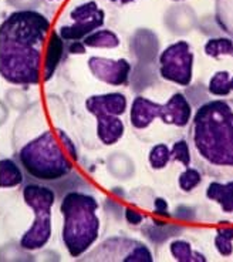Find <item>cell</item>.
Instances as JSON below:
<instances>
[{
  "label": "cell",
  "mask_w": 233,
  "mask_h": 262,
  "mask_svg": "<svg viewBox=\"0 0 233 262\" xmlns=\"http://www.w3.org/2000/svg\"><path fill=\"white\" fill-rule=\"evenodd\" d=\"M70 19L73 21L72 25H64L57 30L64 41L83 40L90 33L103 27L105 23V12L98 6L96 0H88L73 7Z\"/></svg>",
  "instance_id": "cell-9"
},
{
  "label": "cell",
  "mask_w": 233,
  "mask_h": 262,
  "mask_svg": "<svg viewBox=\"0 0 233 262\" xmlns=\"http://www.w3.org/2000/svg\"><path fill=\"white\" fill-rule=\"evenodd\" d=\"M111 3H115V5H120V6H127V5H131V3H135L136 0H110Z\"/></svg>",
  "instance_id": "cell-45"
},
{
  "label": "cell",
  "mask_w": 233,
  "mask_h": 262,
  "mask_svg": "<svg viewBox=\"0 0 233 262\" xmlns=\"http://www.w3.org/2000/svg\"><path fill=\"white\" fill-rule=\"evenodd\" d=\"M83 262H154L147 244L124 235H111L77 258Z\"/></svg>",
  "instance_id": "cell-7"
},
{
  "label": "cell",
  "mask_w": 233,
  "mask_h": 262,
  "mask_svg": "<svg viewBox=\"0 0 233 262\" xmlns=\"http://www.w3.org/2000/svg\"><path fill=\"white\" fill-rule=\"evenodd\" d=\"M172 2H185V0H172Z\"/></svg>",
  "instance_id": "cell-46"
},
{
  "label": "cell",
  "mask_w": 233,
  "mask_h": 262,
  "mask_svg": "<svg viewBox=\"0 0 233 262\" xmlns=\"http://www.w3.org/2000/svg\"><path fill=\"white\" fill-rule=\"evenodd\" d=\"M171 161L182 164L183 167H189L192 163V151H191V145L185 140L181 138L178 141H175L172 147H171Z\"/></svg>",
  "instance_id": "cell-34"
},
{
  "label": "cell",
  "mask_w": 233,
  "mask_h": 262,
  "mask_svg": "<svg viewBox=\"0 0 233 262\" xmlns=\"http://www.w3.org/2000/svg\"><path fill=\"white\" fill-rule=\"evenodd\" d=\"M192 116L194 108L189 98L183 93H174L164 104H161L158 118L165 125L185 128L191 123Z\"/></svg>",
  "instance_id": "cell-12"
},
{
  "label": "cell",
  "mask_w": 233,
  "mask_h": 262,
  "mask_svg": "<svg viewBox=\"0 0 233 262\" xmlns=\"http://www.w3.org/2000/svg\"><path fill=\"white\" fill-rule=\"evenodd\" d=\"M189 145L202 174L233 178V100L215 98L198 107L191 120Z\"/></svg>",
  "instance_id": "cell-1"
},
{
  "label": "cell",
  "mask_w": 233,
  "mask_h": 262,
  "mask_svg": "<svg viewBox=\"0 0 233 262\" xmlns=\"http://www.w3.org/2000/svg\"><path fill=\"white\" fill-rule=\"evenodd\" d=\"M23 201L33 211L34 220L30 227L20 236V245L30 252L44 248L50 243L53 234L52 210L57 196L44 184L29 183L21 190Z\"/></svg>",
  "instance_id": "cell-4"
},
{
  "label": "cell",
  "mask_w": 233,
  "mask_h": 262,
  "mask_svg": "<svg viewBox=\"0 0 233 262\" xmlns=\"http://www.w3.org/2000/svg\"><path fill=\"white\" fill-rule=\"evenodd\" d=\"M128 100L124 93L112 92L104 94H92L85 98V110L91 116H118L121 117L127 113Z\"/></svg>",
  "instance_id": "cell-14"
},
{
  "label": "cell",
  "mask_w": 233,
  "mask_h": 262,
  "mask_svg": "<svg viewBox=\"0 0 233 262\" xmlns=\"http://www.w3.org/2000/svg\"><path fill=\"white\" fill-rule=\"evenodd\" d=\"M34 258L36 261L40 262H60L61 261V255L60 252H57L56 249H39L37 254H34Z\"/></svg>",
  "instance_id": "cell-40"
},
{
  "label": "cell",
  "mask_w": 233,
  "mask_h": 262,
  "mask_svg": "<svg viewBox=\"0 0 233 262\" xmlns=\"http://www.w3.org/2000/svg\"><path fill=\"white\" fill-rule=\"evenodd\" d=\"M47 107H49V113L52 116L53 121L56 123L57 127L60 124H64L67 121V108H65L64 103L58 94H47Z\"/></svg>",
  "instance_id": "cell-33"
},
{
  "label": "cell",
  "mask_w": 233,
  "mask_h": 262,
  "mask_svg": "<svg viewBox=\"0 0 233 262\" xmlns=\"http://www.w3.org/2000/svg\"><path fill=\"white\" fill-rule=\"evenodd\" d=\"M195 52L187 40L171 43L158 54V76L179 87H189L194 80Z\"/></svg>",
  "instance_id": "cell-8"
},
{
  "label": "cell",
  "mask_w": 233,
  "mask_h": 262,
  "mask_svg": "<svg viewBox=\"0 0 233 262\" xmlns=\"http://www.w3.org/2000/svg\"><path fill=\"white\" fill-rule=\"evenodd\" d=\"M41 49L0 40V77L12 85H37L41 81Z\"/></svg>",
  "instance_id": "cell-5"
},
{
  "label": "cell",
  "mask_w": 233,
  "mask_h": 262,
  "mask_svg": "<svg viewBox=\"0 0 233 262\" xmlns=\"http://www.w3.org/2000/svg\"><path fill=\"white\" fill-rule=\"evenodd\" d=\"M50 2H58V0H50Z\"/></svg>",
  "instance_id": "cell-47"
},
{
  "label": "cell",
  "mask_w": 233,
  "mask_h": 262,
  "mask_svg": "<svg viewBox=\"0 0 233 262\" xmlns=\"http://www.w3.org/2000/svg\"><path fill=\"white\" fill-rule=\"evenodd\" d=\"M25 181L20 164L13 158H0V190L16 188Z\"/></svg>",
  "instance_id": "cell-24"
},
{
  "label": "cell",
  "mask_w": 233,
  "mask_h": 262,
  "mask_svg": "<svg viewBox=\"0 0 233 262\" xmlns=\"http://www.w3.org/2000/svg\"><path fill=\"white\" fill-rule=\"evenodd\" d=\"M111 195L116 198V200H125L127 198V191L124 190L123 187H120V185H115V187H111L110 188Z\"/></svg>",
  "instance_id": "cell-44"
},
{
  "label": "cell",
  "mask_w": 233,
  "mask_h": 262,
  "mask_svg": "<svg viewBox=\"0 0 233 262\" xmlns=\"http://www.w3.org/2000/svg\"><path fill=\"white\" fill-rule=\"evenodd\" d=\"M65 41L61 37L58 32L50 33L49 43H47V50H45V57L43 61V70H41V77L44 81L53 79V76L57 72L58 66L63 60V56L65 53Z\"/></svg>",
  "instance_id": "cell-18"
},
{
  "label": "cell",
  "mask_w": 233,
  "mask_h": 262,
  "mask_svg": "<svg viewBox=\"0 0 233 262\" xmlns=\"http://www.w3.org/2000/svg\"><path fill=\"white\" fill-rule=\"evenodd\" d=\"M100 203L87 191H72L61 198V241L73 258H80L94 247L100 236Z\"/></svg>",
  "instance_id": "cell-2"
},
{
  "label": "cell",
  "mask_w": 233,
  "mask_h": 262,
  "mask_svg": "<svg viewBox=\"0 0 233 262\" xmlns=\"http://www.w3.org/2000/svg\"><path fill=\"white\" fill-rule=\"evenodd\" d=\"M83 43L87 49H116L121 45V39L115 32H112L110 29H103L100 27L97 30L90 33L88 36H85L83 39Z\"/></svg>",
  "instance_id": "cell-25"
},
{
  "label": "cell",
  "mask_w": 233,
  "mask_h": 262,
  "mask_svg": "<svg viewBox=\"0 0 233 262\" xmlns=\"http://www.w3.org/2000/svg\"><path fill=\"white\" fill-rule=\"evenodd\" d=\"M215 23L233 39V0H215Z\"/></svg>",
  "instance_id": "cell-27"
},
{
  "label": "cell",
  "mask_w": 233,
  "mask_h": 262,
  "mask_svg": "<svg viewBox=\"0 0 233 262\" xmlns=\"http://www.w3.org/2000/svg\"><path fill=\"white\" fill-rule=\"evenodd\" d=\"M171 163V148L165 143H158L151 147L148 152V164L151 170H165Z\"/></svg>",
  "instance_id": "cell-29"
},
{
  "label": "cell",
  "mask_w": 233,
  "mask_h": 262,
  "mask_svg": "<svg viewBox=\"0 0 233 262\" xmlns=\"http://www.w3.org/2000/svg\"><path fill=\"white\" fill-rule=\"evenodd\" d=\"M34 254L25 249L20 243L9 241L0 245V262H34Z\"/></svg>",
  "instance_id": "cell-28"
},
{
  "label": "cell",
  "mask_w": 233,
  "mask_h": 262,
  "mask_svg": "<svg viewBox=\"0 0 233 262\" xmlns=\"http://www.w3.org/2000/svg\"><path fill=\"white\" fill-rule=\"evenodd\" d=\"M124 220L127 221V224H130L132 227H139L145 221V215H144L143 212L135 210V208L125 207V210H124Z\"/></svg>",
  "instance_id": "cell-39"
},
{
  "label": "cell",
  "mask_w": 233,
  "mask_h": 262,
  "mask_svg": "<svg viewBox=\"0 0 233 262\" xmlns=\"http://www.w3.org/2000/svg\"><path fill=\"white\" fill-rule=\"evenodd\" d=\"M176 5L171 6L165 13V25L171 32L182 33L188 29L194 19V12L183 2H175Z\"/></svg>",
  "instance_id": "cell-22"
},
{
  "label": "cell",
  "mask_w": 233,
  "mask_h": 262,
  "mask_svg": "<svg viewBox=\"0 0 233 262\" xmlns=\"http://www.w3.org/2000/svg\"><path fill=\"white\" fill-rule=\"evenodd\" d=\"M149 196H154V192L151 191V188H134L130 194H127V198L132 201L136 205H148L147 201H149ZM152 203V201H149Z\"/></svg>",
  "instance_id": "cell-37"
},
{
  "label": "cell",
  "mask_w": 233,
  "mask_h": 262,
  "mask_svg": "<svg viewBox=\"0 0 233 262\" xmlns=\"http://www.w3.org/2000/svg\"><path fill=\"white\" fill-rule=\"evenodd\" d=\"M181 229L162 220L151 218L147 224H141V232L144 236L154 244L165 243L171 236H176Z\"/></svg>",
  "instance_id": "cell-23"
},
{
  "label": "cell",
  "mask_w": 233,
  "mask_h": 262,
  "mask_svg": "<svg viewBox=\"0 0 233 262\" xmlns=\"http://www.w3.org/2000/svg\"><path fill=\"white\" fill-rule=\"evenodd\" d=\"M105 170L118 181H130L135 176V163L124 151H112L105 158Z\"/></svg>",
  "instance_id": "cell-20"
},
{
  "label": "cell",
  "mask_w": 233,
  "mask_h": 262,
  "mask_svg": "<svg viewBox=\"0 0 233 262\" xmlns=\"http://www.w3.org/2000/svg\"><path fill=\"white\" fill-rule=\"evenodd\" d=\"M152 207H154V212H155L156 215H161V216H171L169 214V205L168 201L165 200V198H162V196H154V200H152Z\"/></svg>",
  "instance_id": "cell-42"
},
{
  "label": "cell",
  "mask_w": 233,
  "mask_h": 262,
  "mask_svg": "<svg viewBox=\"0 0 233 262\" xmlns=\"http://www.w3.org/2000/svg\"><path fill=\"white\" fill-rule=\"evenodd\" d=\"M124 207L123 204L120 203L116 198H111V196H104L103 200V211L105 212V215L110 216L112 221L120 223L124 218Z\"/></svg>",
  "instance_id": "cell-35"
},
{
  "label": "cell",
  "mask_w": 233,
  "mask_h": 262,
  "mask_svg": "<svg viewBox=\"0 0 233 262\" xmlns=\"http://www.w3.org/2000/svg\"><path fill=\"white\" fill-rule=\"evenodd\" d=\"M47 128L44 112L40 101H32L27 108L20 112L12 128V148L17 151L29 140Z\"/></svg>",
  "instance_id": "cell-11"
},
{
  "label": "cell",
  "mask_w": 233,
  "mask_h": 262,
  "mask_svg": "<svg viewBox=\"0 0 233 262\" xmlns=\"http://www.w3.org/2000/svg\"><path fill=\"white\" fill-rule=\"evenodd\" d=\"M56 136H57L58 141L61 143L63 145V148L65 150V152L68 154V157L72 158L73 161H77L78 160V148L76 143L73 141V138L68 136V133L64 130V128H61V127H57L56 130Z\"/></svg>",
  "instance_id": "cell-36"
},
{
  "label": "cell",
  "mask_w": 233,
  "mask_h": 262,
  "mask_svg": "<svg viewBox=\"0 0 233 262\" xmlns=\"http://www.w3.org/2000/svg\"><path fill=\"white\" fill-rule=\"evenodd\" d=\"M47 185L54 191V194L58 200H61L65 194H68L72 191H88V192H91L94 190V187L83 176H80L77 171H74V168L68 174H65L56 181L47 183Z\"/></svg>",
  "instance_id": "cell-21"
},
{
  "label": "cell",
  "mask_w": 233,
  "mask_h": 262,
  "mask_svg": "<svg viewBox=\"0 0 233 262\" xmlns=\"http://www.w3.org/2000/svg\"><path fill=\"white\" fill-rule=\"evenodd\" d=\"M16 158L29 177L43 183L56 181L74 168L73 160L50 128L21 145L16 151Z\"/></svg>",
  "instance_id": "cell-3"
},
{
  "label": "cell",
  "mask_w": 233,
  "mask_h": 262,
  "mask_svg": "<svg viewBox=\"0 0 233 262\" xmlns=\"http://www.w3.org/2000/svg\"><path fill=\"white\" fill-rule=\"evenodd\" d=\"M3 101L6 103L7 107L10 110H14V112H23L25 108L29 107V104L32 103L30 101V97L23 89H17V87H10L5 92V97H3Z\"/></svg>",
  "instance_id": "cell-31"
},
{
  "label": "cell",
  "mask_w": 233,
  "mask_h": 262,
  "mask_svg": "<svg viewBox=\"0 0 233 262\" xmlns=\"http://www.w3.org/2000/svg\"><path fill=\"white\" fill-rule=\"evenodd\" d=\"M202 180H203V174L201 172L199 168L196 167H185L183 170L179 172L178 176V187L182 192H192L194 190H196L199 185L202 184Z\"/></svg>",
  "instance_id": "cell-30"
},
{
  "label": "cell",
  "mask_w": 233,
  "mask_h": 262,
  "mask_svg": "<svg viewBox=\"0 0 233 262\" xmlns=\"http://www.w3.org/2000/svg\"><path fill=\"white\" fill-rule=\"evenodd\" d=\"M9 117H10V108L7 107L3 100H0V128L3 125H6Z\"/></svg>",
  "instance_id": "cell-43"
},
{
  "label": "cell",
  "mask_w": 233,
  "mask_h": 262,
  "mask_svg": "<svg viewBox=\"0 0 233 262\" xmlns=\"http://www.w3.org/2000/svg\"><path fill=\"white\" fill-rule=\"evenodd\" d=\"M169 252L175 261L178 262H206L207 258L199 251L192 248V244L187 239L176 238L169 244Z\"/></svg>",
  "instance_id": "cell-26"
},
{
  "label": "cell",
  "mask_w": 233,
  "mask_h": 262,
  "mask_svg": "<svg viewBox=\"0 0 233 262\" xmlns=\"http://www.w3.org/2000/svg\"><path fill=\"white\" fill-rule=\"evenodd\" d=\"M65 53L73 54V56H83L87 53V47L84 46L83 40H72V41H65Z\"/></svg>",
  "instance_id": "cell-41"
},
{
  "label": "cell",
  "mask_w": 233,
  "mask_h": 262,
  "mask_svg": "<svg viewBox=\"0 0 233 262\" xmlns=\"http://www.w3.org/2000/svg\"><path fill=\"white\" fill-rule=\"evenodd\" d=\"M128 49L136 63L152 64L159 54L158 36L151 29L139 27L131 34Z\"/></svg>",
  "instance_id": "cell-15"
},
{
  "label": "cell",
  "mask_w": 233,
  "mask_h": 262,
  "mask_svg": "<svg viewBox=\"0 0 233 262\" xmlns=\"http://www.w3.org/2000/svg\"><path fill=\"white\" fill-rule=\"evenodd\" d=\"M205 195L209 201L215 203L223 214H233V178L219 181L214 180L207 184Z\"/></svg>",
  "instance_id": "cell-19"
},
{
  "label": "cell",
  "mask_w": 233,
  "mask_h": 262,
  "mask_svg": "<svg viewBox=\"0 0 233 262\" xmlns=\"http://www.w3.org/2000/svg\"><path fill=\"white\" fill-rule=\"evenodd\" d=\"M91 76L104 84L112 87L128 85L132 64L127 59H108L101 56H91L87 60Z\"/></svg>",
  "instance_id": "cell-10"
},
{
  "label": "cell",
  "mask_w": 233,
  "mask_h": 262,
  "mask_svg": "<svg viewBox=\"0 0 233 262\" xmlns=\"http://www.w3.org/2000/svg\"><path fill=\"white\" fill-rule=\"evenodd\" d=\"M125 133V124L118 116H97L96 117V136L105 147L116 144Z\"/></svg>",
  "instance_id": "cell-17"
},
{
  "label": "cell",
  "mask_w": 233,
  "mask_h": 262,
  "mask_svg": "<svg viewBox=\"0 0 233 262\" xmlns=\"http://www.w3.org/2000/svg\"><path fill=\"white\" fill-rule=\"evenodd\" d=\"M50 27V20L39 10H13L0 23V40L41 49Z\"/></svg>",
  "instance_id": "cell-6"
},
{
  "label": "cell",
  "mask_w": 233,
  "mask_h": 262,
  "mask_svg": "<svg viewBox=\"0 0 233 262\" xmlns=\"http://www.w3.org/2000/svg\"><path fill=\"white\" fill-rule=\"evenodd\" d=\"M43 0H5L9 7H13L14 10H25V9H34L37 10L41 6Z\"/></svg>",
  "instance_id": "cell-38"
},
{
  "label": "cell",
  "mask_w": 233,
  "mask_h": 262,
  "mask_svg": "<svg viewBox=\"0 0 233 262\" xmlns=\"http://www.w3.org/2000/svg\"><path fill=\"white\" fill-rule=\"evenodd\" d=\"M161 104L144 96H135L130 105V123L135 130H147L158 118Z\"/></svg>",
  "instance_id": "cell-16"
},
{
  "label": "cell",
  "mask_w": 233,
  "mask_h": 262,
  "mask_svg": "<svg viewBox=\"0 0 233 262\" xmlns=\"http://www.w3.org/2000/svg\"><path fill=\"white\" fill-rule=\"evenodd\" d=\"M222 52L226 54L230 70H218L207 81V92L215 97H229L233 93V39L232 37H216Z\"/></svg>",
  "instance_id": "cell-13"
},
{
  "label": "cell",
  "mask_w": 233,
  "mask_h": 262,
  "mask_svg": "<svg viewBox=\"0 0 233 262\" xmlns=\"http://www.w3.org/2000/svg\"><path fill=\"white\" fill-rule=\"evenodd\" d=\"M215 249L223 258L233 255V228H219L214 238Z\"/></svg>",
  "instance_id": "cell-32"
}]
</instances>
